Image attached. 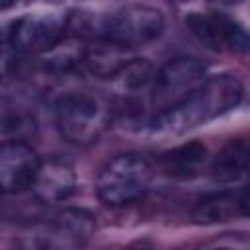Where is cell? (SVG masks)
<instances>
[{
	"mask_svg": "<svg viewBox=\"0 0 250 250\" xmlns=\"http://www.w3.org/2000/svg\"><path fill=\"white\" fill-rule=\"evenodd\" d=\"M242 96V82L234 74H215L207 80H201L178 104L158 111L150 121V133L156 137L182 135L234 109Z\"/></svg>",
	"mask_w": 250,
	"mask_h": 250,
	"instance_id": "cell-1",
	"label": "cell"
},
{
	"mask_svg": "<svg viewBox=\"0 0 250 250\" xmlns=\"http://www.w3.org/2000/svg\"><path fill=\"white\" fill-rule=\"evenodd\" d=\"M94 230H96V217L86 209L70 207L29 225L18 236V246L41 248V250L80 248L88 242Z\"/></svg>",
	"mask_w": 250,
	"mask_h": 250,
	"instance_id": "cell-2",
	"label": "cell"
},
{
	"mask_svg": "<svg viewBox=\"0 0 250 250\" xmlns=\"http://www.w3.org/2000/svg\"><path fill=\"white\" fill-rule=\"evenodd\" d=\"M66 21L68 10L62 0H33L20 14L10 45L21 53L41 55L64 37Z\"/></svg>",
	"mask_w": 250,
	"mask_h": 250,
	"instance_id": "cell-3",
	"label": "cell"
},
{
	"mask_svg": "<svg viewBox=\"0 0 250 250\" xmlns=\"http://www.w3.org/2000/svg\"><path fill=\"white\" fill-rule=\"evenodd\" d=\"M152 168L141 154H117L98 174L96 193L104 205L119 207L139 199L150 186Z\"/></svg>",
	"mask_w": 250,
	"mask_h": 250,
	"instance_id": "cell-4",
	"label": "cell"
},
{
	"mask_svg": "<svg viewBox=\"0 0 250 250\" xmlns=\"http://www.w3.org/2000/svg\"><path fill=\"white\" fill-rule=\"evenodd\" d=\"M59 133L74 145L94 143L109 123V109L92 94L72 92L59 98L55 105Z\"/></svg>",
	"mask_w": 250,
	"mask_h": 250,
	"instance_id": "cell-5",
	"label": "cell"
},
{
	"mask_svg": "<svg viewBox=\"0 0 250 250\" xmlns=\"http://www.w3.org/2000/svg\"><path fill=\"white\" fill-rule=\"evenodd\" d=\"M205 74V64L195 57H176L170 59L152 76V107L158 111L168 109L178 104L186 94H189Z\"/></svg>",
	"mask_w": 250,
	"mask_h": 250,
	"instance_id": "cell-6",
	"label": "cell"
},
{
	"mask_svg": "<svg viewBox=\"0 0 250 250\" xmlns=\"http://www.w3.org/2000/svg\"><path fill=\"white\" fill-rule=\"evenodd\" d=\"M164 29V16L160 10L150 6H121L113 16L105 39L125 47L135 49L154 41Z\"/></svg>",
	"mask_w": 250,
	"mask_h": 250,
	"instance_id": "cell-7",
	"label": "cell"
},
{
	"mask_svg": "<svg viewBox=\"0 0 250 250\" xmlns=\"http://www.w3.org/2000/svg\"><path fill=\"white\" fill-rule=\"evenodd\" d=\"M41 158L35 148L23 141L0 145V191L20 193L31 188Z\"/></svg>",
	"mask_w": 250,
	"mask_h": 250,
	"instance_id": "cell-8",
	"label": "cell"
},
{
	"mask_svg": "<svg viewBox=\"0 0 250 250\" xmlns=\"http://www.w3.org/2000/svg\"><path fill=\"white\" fill-rule=\"evenodd\" d=\"M121 6V0H76V6L68 10L66 31L86 41L105 39L107 27Z\"/></svg>",
	"mask_w": 250,
	"mask_h": 250,
	"instance_id": "cell-9",
	"label": "cell"
},
{
	"mask_svg": "<svg viewBox=\"0 0 250 250\" xmlns=\"http://www.w3.org/2000/svg\"><path fill=\"white\" fill-rule=\"evenodd\" d=\"M76 188V174L68 160L64 158H49L39 164L31 189L35 197L43 203H61L66 201Z\"/></svg>",
	"mask_w": 250,
	"mask_h": 250,
	"instance_id": "cell-10",
	"label": "cell"
},
{
	"mask_svg": "<svg viewBox=\"0 0 250 250\" xmlns=\"http://www.w3.org/2000/svg\"><path fill=\"white\" fill-rule=\"evenodd\" d=\"M246 213H248V199L244 188L240 193L217 191L201 197L191 211V219L197 225H215V223L230 221L234 217H244Z\"/></svg>",
	"mask_w": 250,
	"mask_h": 250,
	"instance_id": "cell-11",
	"label": "cell"
},
{
	"mask_svg": "<svg viewBox=\"0 0 250 250\" xmlns=\"http://www.w3.org/2000/svg\"><path fill=\"white\" fill-rule=\"evenodd\" d=\"M205 162H207V146L197 141L170 148L162 152L158 158L160 170L166 176L176 178V180H191L199 176Z\"/></svg>",
	"mask_w": 250,
	"mask_h": 250,
	"instance_id": "cell-12",
	"label": "cell"
},
{
	"mask_svg": "<svg viewBox=\"0 0 250 250\" xmlns=\"http://www.w3.org/2000/svg\"><path fill=\"white\" fill-rule=\"evenodd\" d=\"M248 143L244 139H232L215 154L211 162V176L219 184H230L240 180L248 168Z\"/></svg>",
	"mask_w": 250,
	"mask_h": 250,
	"instance_id": "cell-13",
	"label": "cell"
},
{
	"mask_svg": "<svg viewBox=\"0 0 250 250\" xmlns=\"http://www.w3.org/2000/svg\"><path fill=\"white\" fill-rule=\"evenodd\" d=\"M125 47L109 41V39H94V43L86 47L82 64L100 78H109L115 74V70L127 61Z\"/></svg>",
	"mask_w": 250,
	"mask_h": 250,
	"instance_id": "cell-14",
	"label": "cell"
},
{
	"mask_svg": "<svg viewBox=\"0 0 250 250\" xmlns=\"http://www.w3.org/2000/svg\"><path fill=\"white\" fill-rule=\"evenodd\" d=\"M152 76H154V68H152L150 61H146V59H127L115 70V74L109 76L107 80H111L113 90L121 98H127V96L137 94L139 90H145L152 82Z\"/></svg>",
	"mask_w": 250,
	"mask_h": 250,
	"instance_id": "cell-15",
	"label": "cell"
},
{
	"mask_svg": "<svg viewBox=\"0 0 250 250\" xmlns=\"http://www.w3.org/2000/svg\"><path fill=\"white\" fill-rule=\"evenodd\" d=\"M88 41L76 35H64L59 43H55L51 49H47L43 55V64L45 68L51 70H68L76 64L82 62L84 53H86Z\"/></svg>",
	"mask_w": 250,
	"mask_h": 250,
	"instance_id": "cell-16",
	"label": "cell"
},
{
	"mask_svg": "<svg viewBox=\"0 0 250 250\" xmlns=\"http://www.w3.org/2000/svg\"><path fill=\"white\" fill-rule=\"evenodd\" d=\"M223 14H197L191 12L186 18V25L189 27V31L209 49L221 51L225 47V39H223V21H221Z\"/></svg>",
	"mask_w": 250,
	"mask_h": 250,
	"instance_id": "cell-17",
	"label": "cell"
},
{
	"mask_svg": "<svg viewBox=\"0 0 250 250\" xmlns=\"http://www.w3.org/2000/svg\"><path fill=\"white\" fill-rule=\"evenodd\" d=\"M29 123L27 107L12 98H0V131L16 133Z\"/></svg>",
	"mask_w": 250,
	"mask_h": 250,
	"instance_id": "cell-18",
	"label": "cell"
},
{
	"mask_svg": "<svg viewBox=\"0 0 250 250\" xmlns=\"http://www.w3.org/2000/svg\"><path fill=\"white\" fill-rule=\"evenodd\" d=\"M221 21H223V39H225V47H230L232 51L244 55V53L248 51V33H246V29H244L238 21L227 18L225 14L221 16Z\"/></svg>",
	"mask_w": 250,
	"mask_h": 250,
	"instance_id": "cell-19",
	"label": "cell"
},
{
	"mask_svg": "<svg viewBox=\"0 0 250 250\" xmlns=\"http://www.w3.org/2000/svg\"><path fill=\"white\" fill-rule=\"evenodd\" d=\"M10 8H2L0 10V45L12 43V35H14L18 18H20V14H14Z\"/></svg>",
	"mask_w": 250,
	"mask_h": 250,
	"instance_id": "cell-20",
	"label": "cell"
},
{
	"mask_svg": "<svg viewBox=\"0 0 250 250\" xmlns=\"http://www.w3.org/2000/svg\"><path fill=\"white\" fill-rule=\"evenodd\" d=\"M16 4V0H0V10L2 8H10V6H14Z\"/></svg>",
	"mask_w": 250,
	"mask_h": 250,
	"instance_id": "cell-21",
	"label": "cell"
},
{
	"mask_svg": "<svg viewBox=\"0 0 250 250\" xmlns=\"http://www.w3.org/2000/svg\"><path fill=\"white\" fill-rule=\"evenodd\" d=\"M211 2H217V4H227V6H230V4H238L240 0H211Z\"/></svg>",
	"mask_w": 250,
	"mask_h": 250,
	"instance_id": "cell-22",
	"label": "cell"
}]
</instances>
